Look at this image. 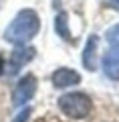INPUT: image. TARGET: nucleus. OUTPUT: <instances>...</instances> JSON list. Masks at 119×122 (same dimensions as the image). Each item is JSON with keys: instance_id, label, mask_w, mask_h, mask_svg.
I'll return each instance as SVG.
<instances>
[{"instance_id": "nucleus-5", "label": "nucleus", "mask_w": 119, "mask_h": 122, "mask_svg": "<svg viewBox=\"0 0 119 122\" xmlns=\"http://www.w3.org/2000/svg\"><path fill=\"white\" fill-rule=\"evenodd\" d=\"M53 86L59 87V90H65V87H71V86H77L81 81V75L77 73L75 69L71 67H59V69L53 73Z\"/></svg>"}, {"instance_id": "nucleus-8", "label": "nucleus", "mask_w": 119, "mask_h": 122, "mask_svg": "<svg viewBox=\"0 0 119 122\" xmlns=\"http://www.w3.org/2000/svg\"><path fill=\"white\" fill-rule=\"evenodd\" d=\"M55 30H57V35H59L63 41H73L71 30H69V16H67V12H59V14H57V18H55Z\"/></svg>"}, {"instance_id": "nucleus-2", "label": "nucleus", "mask_w": 119, "mask_h": 122, "mask_svg": "<svg viewBox=\"0 0 119 122\" xmlns=\"http://www.w3.org/2000/svg\"><path fill=\"white\" fill-rule=\"evenodd\" d=\"M59 108L69 118L81 120V118H87L91 112V98L83 92H71L59 98Z\"/></svg>"}, {"instance_id": "nucleus-1", "label": "nucleus", "mask_w": 119, "mask_h": 122, "mask_svg": "<svg viewBox=\"0 0 119 122\" xmlns=\"http://www.w3.org/2000/svg\"><path fill=\"white\" fill-rule=\"evenodd\" d=\"M40 30V18L32 8H24L12 18L8 26L4 30V39L12 45H24L30 39L36 37V33Z\"/></svg>"}, {"instance_id": "nucleus-6", "label": "nucleus", "mask_w": 119, "mask_h": 122, "mask_svg": "<svg viewBox=\"0 0 119 122\" xmlns=\"http://www.w3.org/2000/svg\"><path fill=\"white\" fill-rule=\"evenodd\" d=\"M103 71L109 79L119 81V47H113L103 57Z\"/></svg>"}, {"instance_id": "nucleus-9", "label": "nucleus", "mask_w": 119, "mask_h": 122, "mask_svg": "<svg viewBox=\"0 0 119 122\" xmlns=\"http://www.w3.org/2000/svg\"><path fill=\"white\" fill-rule=\"evenodd\" d=\"M107 43L109 45H113V47H119V25H115V26H111L109 30H107Z\"/></svg>"}, {"instance_id": "nucleus-10", "label": "nucleus", "mask_w": 119, "mask_h": 122, "mask_svg": "<svg viewBox=\"0 0 119 122\" xmlns=\"http://www.w3.org/2000/svg\"><path fill=\"white\" fill-rule=\"evenodd\" d=\"M30 114H32V110H30V108H24L22 112H18L16 116L12 118V122H26V120L30 118Z\"/></svg>"}, {"instance_id": "nucleus-11", "label": "nucleus", "mask_w": 119, "mask_h": 122, "mask_svg": "<svg viewBox=\"0 0 119 122\" xmlns=\"http://www.w3.org/2000/svg\"><path fill=\"white\" fill-rule=\"evenodd\" d=\"M2 71H4V59H2V55H0V75H2Z\"/></svg>"}, {"instance_id": "nucleus-4", "label": "nucleus", "mask_w": 119, "mask_h": 122, "mask_svg": "<svg viewBox=\"0 0 119 122\" xmlns=\"http://www.w3.org/2000/svg\"><path fill=\"white\" fill-rule=\"evenodd\" d=\"M36 55V49L34 47H24V45H18V49H14L10 53V59H8V65H6V73L14 75L20 67H24L28 61L34 59Z\"/></svg>"}, {"instance_id": "nucleus-7", "label": "nucleus", "mask_w": 119, "mask_h": 122, "mask_svg": "<svg viewBox=\"0 0 119 122\" xmlns=\"http://www.w3.org/2000/svg\"><path fill=\"white\" fill-rule=\"evenodd\" d=\"M97 45H99V37L91 35L87 45H85V51H83V65L89 71L97 69Z\"/></svg>"}, {"instance_id": "nucleus-3", "label": "nucleus", "mask_w": 119, "mask_h": 122, "mask_svg": "<svg viewBox=\"0 0 119 122\" xmlns=\"http://www.w3.org/2000/svg\"><path fill=\"white\" fill-rule=\"evenodd\" d=\"M34 92H36V77L32 73H26L20 81L16 83L12 92V104L14 106H24L30 98L34 96Z\"/></svg>"}]
</instances>
